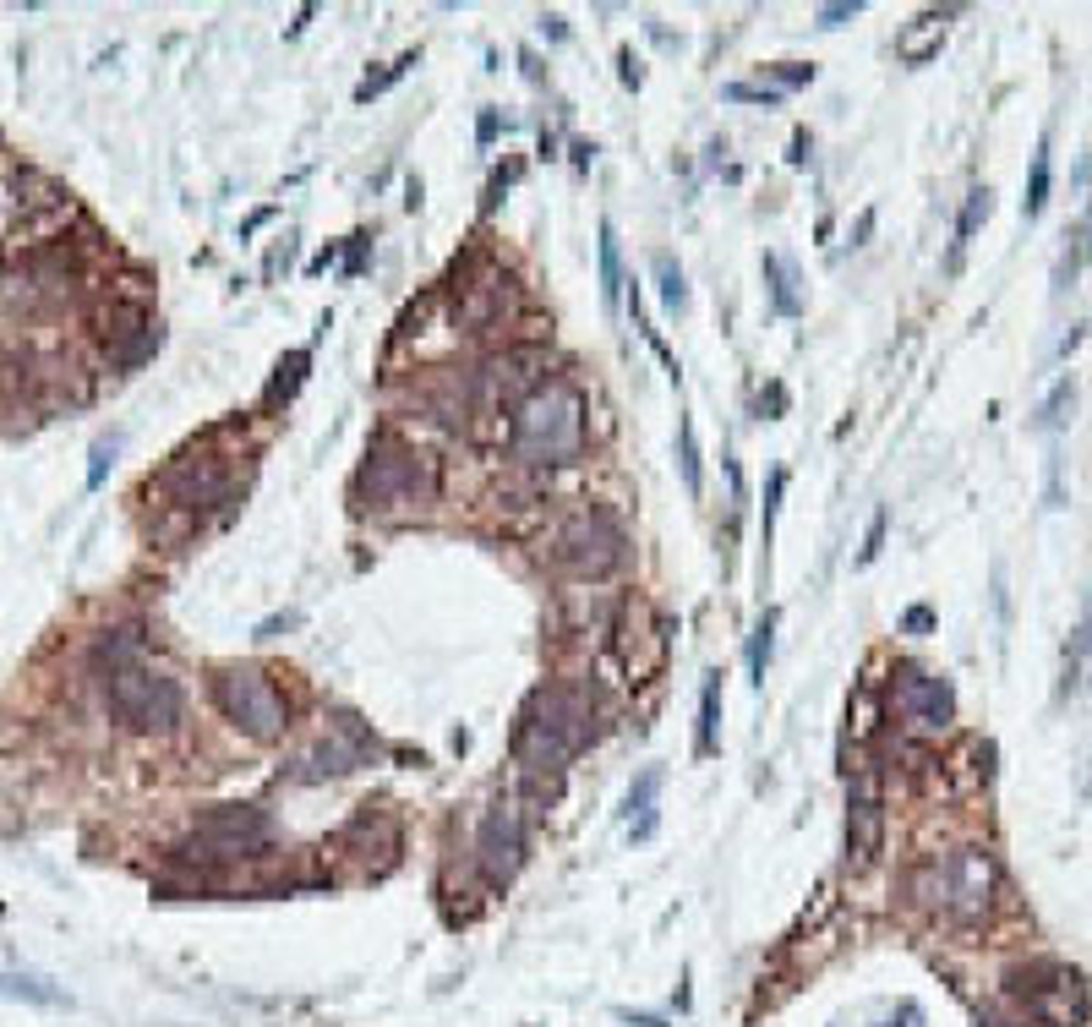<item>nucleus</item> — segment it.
<instances>
[{"label": "nucleus", "mask_w": 1092, "mask_h": 1027, "mask_svg": "<svg viewBox=\"0 0 1092 1027\" xmlns=\"http://www.w3.org/2000/svg\"><path fill=\"white\" fill-rule=\"evenodd\" d=\"M595 732V700L584 684H547L519 721V760L530 770H563Z\"/></svg>", "instance_id": "1"}, {"label": "nucleus", "mask_w": 1092, "mask_h": 1027, "mask_svg": "<svg viewBox=\"0 0 1092 1027\" xmlns=\"http://www.w3.org/2000/svg\"><path fill=\"white\" fill-rule=\"evenodd\" d=\"M509 449L524 465H569L584 449V393L569 378H547L524 405H514Z\"/></svg>", "instance_id": "2"}, {"label": "nucleus", "mask_w": 1092, "mask_h": 1027, "mask_svg": "<svg viewBox=\"0 0 1092 1027\" xmlns=\"http://www.w3.org/2000/svg\"><path fill=\"white\" fill-rule=\"evenodd\" d=\"M994 880L989 847H951L912 875V901L945 924H978L994 901Z\"/></svg>", "instance_id": "3"}, {"label": "nucleus", "mask_w": 1092, "mask_h": 1027, "mask_svg": "<svg viewBox=\"0 0 1092 1027\" xmlns=\"http://www.w3.org/2000/svg\"><path fill=\"white\" fill-rule=\"evenodd\" d=\"M104 684V706L116 721H127L137 732H170L181 721V684L159 667H148L142 656L137 661H121V667H104L99 672Z\"/></svg>", "instance_id": "4"}, {"label": "nucleus", "mask_w": 1092, "mask_h": 1027, "mask_svg": "<svg viewBox=\"0 0 1092 1027\" xmlns=\"http://www.w3.org/2000/svg\"><path fill=\"white\" fill-rule=\"evenodd\" d=\"M552 558H558V569H569L574 579H607V575L623 569L629 536H623V525H618L607 509H584L558 530Z\"/></svg>", "instance_id": "5"}, {"label": "nucleus", "mask_w": 1092, "mask_h": 1027, "mask_svg": "<svg viewBox=\"0 0 1092 1027\" xmlns=\"http://www.w3.org/2000/svg\"><path fill=\"white\" fill-rule=\"evenodd\" d=\"M213 700H219V710H224L247 738H258V744L284 738V727H290V710L279 700V689L262 678L258 667H219V672H213Z\"/></svg>", "instance_id": "6"}, {"label": "nucleus", "mask_w": 1092, "mask_h": 1027, "mask_svg": "<svg viewBox=\"0 0 1092 1027\" xmlns=\"http://www.w3.org/2000/svg\"><path fill=\"white\" fill-rule=\"evenodd\" d=\"M1011 995L1028 1006V1017L1043 1027H1082L1088 1023V984L1065 963H1028L1011 973Z\"/></svg>", "instance_id": "7"}, {"label": "nucleus", "mask_w": 1092, "mask_h": 1027, "mask_svg": "<svg viewBox=\"0 0 1092 1027\" xmlns=\"http://www.w3.org/2000/svg\"><path fill=\"white\" fill-rule=\"evenodd\" d=\"M268 815L252 809V804H224V809H213V815H202L197 820L192 841L181 847L187 858L197 864H230V858H252L268 847Z\"/></svg>", "instance_id": "8"}, {"label": "nucleus", "mask_w": 1092, "mask_h": 1027, "mask_svg": "<svg viewBox=\"0 0 1092 1027\" xmlns=\"http://www.w3.org/2000/svg\"><path fill=\"white\" fill-rule=\"evenodd\" d=\"M361 487L372 492V503H427L438 492V470L432 459L399 443H378L372 465L361 470Z\"/></svg>", "instance_id": "9"}, {"label": "nucleus", "mask_w": 1092, "mask_h": 1027, "mask_svg": "<svg viewBox=\"0 0 1092 1027\" xmlns=\"http://www.w3.org/2000/svg\"><path fill=\"white\" fill-rule=\"evenodd\" d=\"M880 836H885V792H880V776L863 766L846 792V864L869 869L880 858Z\"/></svg>", "instance_id": "10"}, {"label": "nucleus", "mask_w": 1092, "mask_h": 1027, "mask_svg": "<svg viewBox=\"0 0 1092 1027\" xmlns=\"http://www.w3.org/2000/svg\"><path fill=\"white\" fill-rule=\"evenodd\" d=\"M891 700L896 710L912 721V727H923V732H945L951 721H956V695H951V684L945 678H934V672H923V667H896V684H891Z\"/></svg>", "instance_id": "11"}, {"label": "nucleus", "mask_w": 1092, "mask_h": 1027, "mask_svg": "<svg viewBox=\"0 0 1092 1027\" xmlns=\"http://www.w3.org/2000/svg\"><path fill=\"white\" fill-rule=\"evenodd\" d=\"M475 858H481V875L492 886H509L524 864V815H519L514 798H498L487 826H481V841H475Z\"/></svg>", "instance_id": "12"}, {"label": "nucleus", "mask_w": 1092, "mask_h": 1027, "mask_svg": "<svg viewBox=\"0 0 1092 1027\" xmlns=\"http://www.w3.org/2000/svg\"><path fill=\"white\" fill-rule=\"evenodd\" d=\"M367 755H372V738L355 727V716H344L339 738H322L318 749L301 760V776H307V781H318V776H344V770L367 766Z\"/></svg>", "instance_id": "13"}, {"label": "nucleus", "mask_w": 1092, "mask_h": 1027, "mask_svg": "<svg viewBox=\"0 0 1092 1027\" xmlns=\"http://www.w3.org/2000/svg\"><path fill=\"white\" fill-rule=\"evenodd\" d=\"M170 492H176V503L181 509H208V503H224L230 498V476L219 470V465H208V459H187V465H176L170 470Z\"/></svg>", "instance_id": "14"}, {"label": "nucleus", "mask_w": 1092, "mask_h": 1027, "mask_svg": "<svg viewBox=\"0 0 1092 1027\" xmlns=\"http://www.w3.org/2000/svg\"><path fill=\"white\" fill-rule=\"evenodd\" d=\"M142 656V629L127 624V629H110V635H99L93 645V667L104 672V667H121V661H137Z\"/></svg>", "instance_id": "15"}, {"label": "nucleus", "mask_w": 1092, "mask_h": 1027, "mask_svg": "<svg viewBox=\"0 0 1092 1027\" xmlns=\"http://www.w3.org/2000/svg\"><path fill=\"white\" fill-rule=\"evenodd\" d=\"M601 296H607V307H618V296H623V262H618V230L612 225H601Z\"/></svg>", "instance_id": "16"}, {"label": "nucleus", "mask_w": 1092, "mask_h": 1027, "mask_svg": "<svg viewBox=\"0 0 1092 1027\" xmlns=\"http://www.w3.org/2000/svg\"><path fill=\"white\" fill-rule=\"evenodd\" d=\"M775 624H781V612H775V607H765V618L754 624V640H749V672H754V684H765L771 645H775Z\"/></svg>", "instance_id": "17"}, {"label": "nucleus", "mask_w": 1092, "mask_h": 1027, "mask_svg": "<svg viewBox=\"0 0 1092 1027\" xmlns=\"http://www.w3.org/2000/svg\"><path fill=\"white\" fill-rule=\"evenodd\" d=\"M765 273L775 279V307L787 312V318H798V273H792V262L787 257H765Z\"/></svg>", "instance_id": "18"}, {"label": "nucleus", "mask_w": 1092, "mask_h": 1027, "mask_svg": "<svg viewBox=\"0 0 1092 1027\" xmlns=\"http://www.w3.org/2000/svg\"><path fill=\"white\" fill-rule=\"evenodd\" d=\"M307 350H290L284 361H279V372H273V383H268V405H279V399H290L295 388H301V372H307Z\"/></svg>", "instance_id": "19"}, {"label": "nucleus", "mask_w": 1092, "mask_h": 1027, "mask_svg": "<svg viewBox=\"0 0 1092 1027\" xmlns=\"http://www.w3.org/2000/svg\"><path fill=\"white\" fill-rule=\"evenodd\" d=\"M678 465H683V487L700 492V438H694V421L689 416L678 421Z\"/></svg>", "instance_id": "20"}, {"label": "nucleus", "mask_w": 1092, "mask_h": 1027, "mask_svg": "<svg viewBox=\"0 0 1092 1027\" xmlns=\"http://www.w3.org/2000/svg\"><path fill=\"white\" fill-rule=\"evenodd\" d=\"M989 219V187H978V192L966 197V213H962V225H956V247H951V262H962L966 252V241H972V230Z\"/></svg>", "instance_id": "21"}, {"label": "nucleus", "mask_w": 1092, "mask_h": 1027, "mask_svg": "<svg viewBox=\"0 0 1092 1027\" xmlns=\"http://www.w3.org/2000/svg\"><path fill=\"white\" fill-rule=\"evenodd\" d=\"M655 787H661V770H644L640 781H634V792H629V809H640V826H634V836H650V826H655Z\"/></svg>", "instance_id": "22"}, {"label": "nucleus", "mask_w": 1092, "mask_h": 1027, "mask_svg": "<svg viewBox=\"0 0 1092 1027\" xmlns=\"http://www.w3.org/2000/svg\"><path fill=\"white\" fill-rule=\"evenodd\" d=\"M715 727H721V678H710L705 700H700V755L715 749Z\"/></svg>", "instance_id": "23"}, {"label": "nucleus", "mask_w": 1092, "mask_h": 1027, "mask_svg": "<svg viewBox=\"0 0 1092 1027\" xmlns=\"http://www.w3.org/2000/svg\"><path fill=\"white\" fill-rule=\"evenodd\" d=\"M655 273H661V301H667L672 312H683V307H689V290H683L678 262H672V257H655Z\"/></svg>", "instance_id": "24"}, {"label": "nucleus", "mask_w": 1092, "mask_h": 1027, "mask_svg": "<svg viewBox=\"0 0 1092 1027\" xmlns=\"http://www.w3.org/2000/svg\"><path fill=\"white\" fill-rule=\"evenodd\" d=\"M1043 202H1049V148H1038V159H1032V181H1028V219L1043 213Z\"/></svg>", "instance_id": "25"}, {"label": "nucleus", "mask_w": 1092, "mask_h": 1027, "mask_svg": "<svg viewBox=\"0 0 1092 1027\" xmlns=\"http://www.w3.org/2000/svg\"><path fill=\"white\" fill-rule=\"evenodd\" d=\"M0 995H22V1000H39V1006H56L61 1000L56 989H39L33 978H0Z\"/></svg>", "instance_id": "26"}, {"label": "nucleus", "mask_w": 1092, "mask_h": 1027, "mask_svg": "<svg viewBox=\"0 0 1092 1027\" xmlns=\"http://www.w3.org/2000/svg\"><path fill=\"white\" fill-rule=\"evenodd\" d=\"M1071 405H1076V388H1071V383H1060V388H1054V393H1049V405H1043V427H1060Z\"/></svg>", "instance_id": "27"}, {"label": "nucleus", "mask_w": 1092, "mask_h": 1027, "mask_svg": "<svg viewBox=\"0 0 1092 1027\" xmlns=\"http://www.w3.org/2000/svg\"><path fill=\"white\" fill-rule=\"evenodd\" d=\"M781 487H787V476L771 470V481H765V547H771V530H775V503H781Z\"/></svg>", "instance_id": "28"}, {"label": "nucleus", "mask_w": 1092, "mask_h": 1027, "mask_svg": "<svg viewBox=\"0 0 1092 1027\" xmlns=\"http://www.w3.org/2000/svg\"><path fill=\"white\" fill-rule=\"evenodd\" d=\"M727 99H754V104H775V99H781V88H749V82H732V88H727Z\"/></svg>", "instance_id": "29"}, {"label": "nucleus", "mask_w": 1092, "mask_h": 1027, "mask_svg": "<svg viewBox=\"0 0 1092 1027\" xmlns=\"http://www.w3.org/2000/svg\"><path fill=\"white\" fill-rule=\"evenodd\" d=\"M771 77H775V82H781V88H798V82H809V77H814V66L787 61V66H771Z\"/></svg>", "instance_id": "30"}, {"label": "nucleus", "mask_w": 1092, "mask_h": 1027, "mask_svg": "<svg viewBox=\"0 0 1092 1027\" xmlns=\"http://www.w3.org/2000/svg\"><path fill=\"white\" fill-rule=\"evenodd\" d=\"M110 453H116V438H110V443H99V449H93V470H88V481H93V487H99V481H104V465H110Z\"/></svg>", "instance_id": "31"}, {"label": "nucleus", "mask_w": 1092, "mask_h": 1027, "mask_svg": "<svg viewBox=\"0 0 1092 1027\" xmlns=\"http://www.w3.org/2000/svg\"><path fill=\"white\" fill-rule=\"evenodd\" d=\"M846 17H858V0H852V6H825V11H820V22H825V28H841Z\"/></svg>", "instance_id": "32"}, {"label": "nucleus", "mask_w": 1092, "mask_h": 1027, "mask_svg": "<svg viewBox=\"0 0 1092 1027\" xmlns=\"http://www.w3.org/2000/svg\"><path fill=\"white\" fill-rule=\"evenodd\" d=\"M906 629H912V635H929V629H934V612H929V607H912V612H906Z\"/></svg>", "instance_id": "33"}]
</instances>
